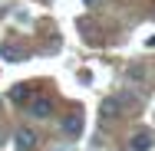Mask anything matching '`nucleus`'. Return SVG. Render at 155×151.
Returning a JSON list of instances; mask_svg holds the SVG:
<instances>
[{
	"instance_id": "8",
	"label": "nucleus",
	"mask_w": 155,
	"mask_h": 151,
	"mask_svg": "<svg viewBox=\"0 0 155 151\" xmlns=\"http://www.w3.org/2000/svg\"><path fill=\"white\" fill-rule=\"evenodd\" d=\"M129 79H132V82H145V79H149L145 66H132V69H129Z\"/></svg>"
},
{
	"instance_id": "4",
	"label": "nucleus",
	"mask_w": 155,
	"mask_h": 151,
	"mask_svg": "<svg viewBox=\"0 0 155 151\" xmlns=\"http://www.w3.org/2000/svg\"><path fill=\"white\" fill-rule=\"evenodd\" d=\"M13 145H17V151H33L36 148V131L27 128V125L17 128V131H13Z\"/></svg>"
},
{
	"instance_id": "9",
	"label": "nucleus",
	"mask_w": 155,
	"mask_h": 151,
	"mask_svg": "<svg viewBox=\"0 0 155 151\" xmlns=\"http://www.w3.org/2000/svg\"><path fill=\"white\" fill-rule=\"evenodd\" d=\"M10 99L13 102H27V86H17V89L10 92Z\"/></svg>"
},
{
	"instance_id": "6",
	"label": "nucleus",
	"mask_w": 155,
	"mask_h": 151,
	"mask_svg": "<svg viewBox=\"0 0 155 151\" xmlns=\"http://www.w3.org/2000/svg\"><path fill=\"white\" fill-rule=\"evenodd\" d=\"M0 59L3 62H20V59H27V49L20 43H0Z\"/></svg>"
},
{
	"instance_id": "2",
	"label": "nucleus",
	"mask_w": 155,
	"mask_h": 151,
	"mask_svg": "<svg viewBox=\"0 0 155 151\" xmlns=\"http://www.w3.org/2000/svg\"><path fill=\"white\" fill-rule=\"evenodd\" d=\"M27 112H30V118L43 121V118H50V115L56 112V99H53V95H33L30 105H27Z\"/></svg>"
},
{
	"instance_id": "1",
	"label": "nucleus",
	"mask_w": 155,
	"mask_h": 151,
	"mask_svg": "<svg viewBox=\"0 0 155 151\" xmlns=\"http://www.w3.org/2000/svg\"><path fill=\"white\" fill-rule=\"evenodd\" d=\"M139 102L129 95V92H119V95H109V99H102V105H99V115L106 121H116V118H122L129 109H135Z\"/></svg>"
},
{
	"instance_id": "5",
	"label": "nucleus",
	"mask_w": 155,
	"mask_h": 151,
	"mask_svg": "<svg viewBox=\"0 0 155 151\" xmlns=\"http://www.w3.org/2000/svg\"><path fill=\"white\" fill-rule=\"evenodd\" d=\"M60 131L66 138H76V135L83 131V115H79V112H69V115L60 121Z\"/></svg>"
},
{
	"instance_id": "3",
	"label": "nucleus",
	"mask_w": 155,
	"mask_h": 151,
	"mask_svg": "<svg viewBox=\"0 0 155 151\" xmlns=\"http://www.w3.org/2000/svg\"><path fill=\"white\" fill-rule=\"evenodd\" d=\"M149 148H155V131H149V128L132 131L125 141V151H149Z\"/></svg>"
},
{
	"instance_id": "7",
	"label": "nucleus",
	"mask_w": 155,
	"mask_h": 151,
	"mask_svg": "<svg viewBox=\"0 0 155 151\" xmlns=\"http://www.w3.org/2000/svg\"><path fill=\"white\" fill-rule=\"evenodd\" d=\"M79 33H83L86 43H93V46H99V39H102V36H99V27H96L93 20H79Z\"/></svg>"
},
{
	"instance_id": "10",
	"label": "nucleus",
	"mask_w": 155,
	"mask_h": 151,
	"mask_svg": "<svg viewBox=\"0 0 155 151\" xmlns=\"http://www.w3.org/2000/svg\"><path fill=\"white\" fill-rule=\"evenodd\" d=\"M83 3H86V7H93V3H99V0H83Z\"/></svg>"
}]
</instances>
